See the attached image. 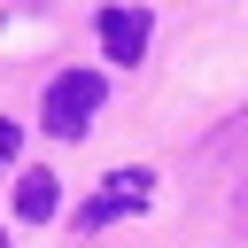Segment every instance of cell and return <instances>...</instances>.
<instances>
[{
    "label": "cell",
    "instance_id": "1",
    "mask_svg": "<svg viewBox=\"0 0 248 248\" xmlns=\"http://www.w3.org/2000/svg\"><path fill=\"white\" fill-rule=\"evenodd\" d=\"M101 93H108V85H101L93 70H62V78L46 85V132H54V140H78V132L93 124Z\"/></svg>",
    "mask_w": 248,
    "mask_h": 248
},
{
    "label": "cell",
    "instance_id": "5",
    "mask_svg": "<svg viewBox=\"0 0 248 248\" xmlns=\"http://www.w3.org/2000/svg\"><path fill=\"white\" fill-rule=\"evenodd\" d=\"M0 155H16V124H0Z\"/></svg>",
    "mask_w": 248,
    "mask_h": 248
},
{
    "label": "cell",
    "instance_id": "4",
    "mask_svg": "<svg viewBox=\"0 0 248 248\" xmlns=\"http://www.w3.org/2000/svg\"><path fill=\"white\" fill-rule=\"evenodd\" d=\"M54 209H62V194H54V170H23V178H16V217H23V225H46Z\"/></svg>",
    "mask_w": 248,
    "mask_h": 248
},
{
    "label": "cell",
    "instance_id": "3",
    "mask_svg": "<svg viewBox=\"0 0 248 248\" xmlns=\"http://www.w3.org/2000/svg\"><path fill=\"white\" fill-rule=\"evenodd\" d=\"M101 46H108V62H140V46H147V8H101Z\"/></svg>",
    "mask_w": 248,
    "mask_h": 248
},
{
    "label": "cell",
    "instance_id": "2",
    "mask_svg": "<svg viewBox=\"0 0 248 248\" xmlns=\"http://www.w3.org/2000/svg\"><path fill=\"white\" fill-rule=\"evenodd\" d=\"M147 194H155V178H147V170H116V178H108V194H93V202L78 209V225H85V232H101L108 217H124V209H140Z\"/></svg>",
    "mask_w": 248,
    "mask_h": 248
}]
</instances>
